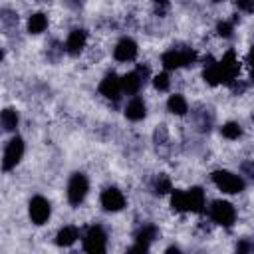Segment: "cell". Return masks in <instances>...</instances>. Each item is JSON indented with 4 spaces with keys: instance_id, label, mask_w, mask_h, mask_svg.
<instances>
[{
    "instance_id": "26",
    "label": "cell",
    "mask_w": 254,
    "mask_h": 254,
    "mask_svg": "<svg viewBox=\"0 0 254 254\" xmlns=\"http://www.w3.org/2000/svg\"><path fill=\"white\" fill-rule=\"evenodd\" d=\"M216 32H218L222 38H228V36L232 34V22H220V24L216 26Z\"/></svg>"
},
{
    "instance_id": "22",
    "label": "cell",
    "mask_w": 254,
    "mask_h": 254,
    "mask_svg": "<svg viewBox=\"0 0 254 254\" xmlns=\"http://www.w3.org/2000/svg\"><path fill=\"white\" fill-rule=\"evenodd\" d=\"M18 125V113L14 109H4L2 111V127L4 131H14Z\"/></svg>"
},
{
    "instance_id": "16",
    "label": "cell",
    "mask_w": 254,
    "mask_h": 254,
    "mask_svg": "<svg viewBox=\"0 0 254 254\" xmlns=\"http://www.w3.org/2000/svg\"><path fill=\"white\" fill-rule=\"evenodd\" d=\"M155 234H157V230H155L153 226L141 228V230L137 232V246H133L131 250H133V252H135V250H147L149 244H151V240L155 238Z\"/></svg>"
},
{
    "instance_id": "5",
    "label": "cell",
    "mask_w": 254,
    "mask_h": 254,
    "mask_svg": "<svg viewBox=\"0 0 254 254\" xmlns=\"http://www.w3.org/2000/svg\"><path fill=\"white\" fill-rule=\"evenodd\" d=\"M22 155H24V141H22L20 137L10 139V141H8V145H6V149H4L2 169H4V171H12V169L20 163Z\"/></svg>"
},
{
    "instance_id": "8",
    "label": "cell",
    "mask_w": 254,
    "mask_h": 254,
    "mask_svg": "<svg viewBox=\"0 0 254 254\" xmlns=\"http://www.w3.org/2000/svg\"><path fill=\"white\" fill-rule=\"evenodd\" d=\"M101 206L109 212H117L125 206V196L121 194V190H117L115 187H109L101 192Z\"/></svg>"
},
{
    "instance_id": "14",
    "label": "cell",
    "mask_w": 254,
    "mask_h": 254,
    "mask_svg": "<svg viewBox=\"0 0 254 254\" xmlns=\"http://www.w3.org/2000/svg\"><path fill=\"white\" fill-rule=\"evenodd\" d=\"M145 113H147V109H145V101L141 97H133L125 107V117L131 121H141L145 117Z\"/></svg>"
},
{
    "instance_id": "21",
    "label": "cell",
    "mask_w": 254,
    "mask_h": 254,
    "mask_svg": "<svg viewBox=\"0 0 254 254\" xmlns=\"http://www.w3.org/2000/svg\"><path fill=\"white\" fill-rule=\"evenodd\" d=\"M171 206H173L177 212H185V210H189L187 190H173V194H171Z\"/></svg>"
},
{
    "instance_id": "29",
    "label": "cell",
    "mask_w": 254,
    "mask_h": 254,
    "mask_svg": "<svg viewBox=\"0 0 254 254\" xmlns=\"http://www.w3.org/2000/svg\"><path fill=\"white\" fill-rule=\"evenodd\" d=\"M248 64H250V69L254 71V48H252L250 54H248Z\"/></svg>"
},
{
    "instance_id": "20",
    "label": "cell",
    "mask_w": 254,
    "mask_h": 254,
    "mask_svg": "<svg viewBox=\"0 0 254 254\" xmlns=\"http://www.w3.org/2000/svg\"><path fill=\"white\" fill-rule=\"evenodd\" d=\"M167 107H169V111L175 113V115H185V113H187V99H185L183 95L175 93V95L169 97Z\"/></svg>"
},
{
    "instance_id": "28",
    "label": "cell",
    "mask_w": 254,
    "mask_h": 254,
    "mask_svg": "<svg viewBox=\"0 0 254 254\" xmlns=\"http://www.w3.org/2000/svg\"><path fill=\"white\" fill-rule=\"evenodd\" d=\"M242 171H244L248 177H252V179H254V161H248V163H244V165H242Z\"/></svg>"
},
{
    "instance_id": "9",
    "label": "cell",
    "mask_w": 254,
    "mask_h": 254,
    "mask_svg": "<svg viewBox=\"0 0 254 254\" xmlns=\"http://www.w3.org/2000/svg\"><path fill=\"white\" fill-rule=\"evenodd\" d=\"M218 65H220V69H222L224 83L234 81V77H236V75H238V71H240V64H238V60H236V54H234V52H228V54L218 62Z\"/></svg>"
},
{
    "instance_id": "31",
    "label": "cell",
    "mask_w": 254,
    "mask_h": 254,
    "mask_svg": "<svg viewBox=\"0 0 254 254\" xmlns=\"http://www.w3.org/2000/svg\"><path fill=\"white\" fill-rule=\"evenodd\" d=\"M155 2H165V0H155Z\"/></svg>"
},
{
    "instance_id": "1",
    "label": "cell",
    "mask_w": 254,
    "mask_h": 254,
    "mask_svg": "<svg viewBox=\"0 0 254 254\" xmlns=\"http://www.w3.org/2000/svg\"><path fill=\"white\" fill-rule=\"evenodd\" d=\"M196 60V54L194 50L190 48H185V50H169L163 54L161 58V64L165 69H177V67H183V65H192Z\"/></svg>"
},
{
    "instance_id": "25",
    "label": "cell",
    "mask_w": 254,
    "mask_h": 254,
    "mask_svg": "<svg viewBox=\"0 0 254 254\" xmlns=\"http://www.w3.org/2000/svg\"><path fill=\"white\" fill-rule=\"evenodd\" d=\"M153 83H155V87H157L159 91H167L171 81H169V75H167V73H159V75L153 77Z\"/></svg>"
},
{
    "instance_id": "10",
    "label": "cell",
    "mask_w": 254,
    "mask_h": 254,
    "mask_svg": "<svg viewBox=\"0 0 254 254\" xmlns=\"http://www.w3.org/2000/svg\"><path fill=\"white\" fill-rule=\"evenodd\" d=\"M121 91H123L121 89V79L115 73H107L99 83V93L107 99H117Z\"/></svg>"
},
{
    "instance_id": "23",
    "label": "cell",
    "mask_w": 254,
    "mask_h": 254,
    "mask_svg": "<svg viewBox=\"0 0 254 254\" xmlns=\"http://www.w3.org/2000/svg\"><path fill=\"white\" fill-rule=\"evenodd\" d=\"M153 189H155L157 194H165V192H169V190H171V181H169V177L159 175V177L155 179V183H153Z\"/></svg>"
},
{
    "instance_id": "33",
    "label": "cell",
    "mask_w": 254,
    "mask_h": 254,
    "mask_svg": "<svg viewBox=\"0 0 254 254\" xmlns=\"http://www.w3.org/2000/svg\"><path fill=\"white\" fill-rule=\"evenodd\" d=\"M252 77H254V71H252Z\"/></svg>"
},
{
    "instance_id": "6",
    "label": "cell",
    "mask_w": 254,
    "mask_h": 254,
    "mask_svg": "<svg viewBox=\"0 0 254 254\" xmlns=\"http://www.w3.org/2000/svg\"><path fill=\"white\" fill-rule=\"evenodd\" d=\"M83 250L91 254L105 252V232L101 226H91L83 238Z\"/></svg>"
},
{
    "instance_id": "30",
    "label": "cell",
    "mask_w": 254,
    "mask_h": 254,
    "mask_svg": "<svg viewBox=\"0 0 254 254\" xmlns=\"http://www.w3.org/2000/svg\"><path fill=\"white\" fill-rule=\"evenodd\" d=\"M252 248H254V246H252V244H246V242L238 246V250H240V252H244V250H252Z\"/></svg>"
},
{
    "instance_id": "18",
    "label": "cell",
    "mask_w": 254,
    "mask_h": 254,
    "mask_svg": "<svg viewBox=\"0 0 254 254\" xmlns=\"http://www.w3.org/2000/svg\"><path fill=\"white\" fill-rule=\"evenodd\" d=\"M202 77H204V79H206L210 85H218V83H224V77H222V69H220L218 62H216V64H210V65L204 69Z\"/></svg>"
},
{
    "instance_id": "24",
    "label": "cell",
    "mask_w": 254,
    "mask_h": 254,
    "mask_svg": "<svg viewBox=\"0 0 254 254\" xmlns=\"http://www.w3.org/2000/svg\"><path fill=\"white\" fill-rule=\"evenodd\" d=\"M240 135H242V129H240L238 123H226V125H222V137H226V139H238Z\"/></svg>"
},
{
    "instance_id": "7",
    "label": "cell",
    "mask_w": 254,
    "mask_h": 254,
    "mask_svg": "<svg viewBox=\"0 0 254 254\" xmlns=\"http://www.w3.org/2000/svg\"><path fill=\"white\" fill-rule=\"evenodd\" d=\"M50 212H52L50 202H48L44 196H34V198L30 200V218H32V222L44 224V222L50 218Z\"/></svg>"
},
{
    "instance_id": "11",
    "label": "cell",
    "mask_w": 254,
    "mask_h": 254,
    "mask_svg": "<svg viewBox=\"0 0 254 254\" xmlns=\"http://www.w3.org/2000/svg\"><path fill=\"white\" fill-rule=\"evenodd\" d=\"M113 56H115V60H119V62H131V60H135V56H137V44H135L131 38L119 40L117 46H115V50H113Z\"/></svg>"
},
{
    "instance_id": "27",
    "label": "cell",
    "mask_w": 254,
    "mask_h": 254,
    "mask_svg": "<svg viewBox=\"0 0 254 254\" xmlns=\"http://www.w3.org/2000/svg\"><path fill=\"white\" fill-rule=\"evenodd\" d=\"M238 8L244 10V12H252L254 10V0H236Z\"/></svg>"
},
{
    "instance_id": "15",
    "label": "cell",
    "mask_w": 254,
    "mask_h": 254,
    "mask_svg": "<svg viewBox=\"0 0 254 254\" xmlns=\"http://www.w3.org/2000/svg\"><path fill=\"white\" fill-rule=\"evenodd\" d=\"M187 200H189V210L190 212H200L204 208V192L198 187H192L187 190Z\"/></svg>"
},
{
    "instance_id": "12",
    "label": "cell",
    "mask_w": 254,
    "mask_h": 254,
    "mask_svg": "<svg viewBox=\"0 0 254 254\" xmlns=\"http://www.w3.org/2000/svg\"><path fill=\"white\" fill-rule=\"evenodd\" d=\"M147 73V69H137V71H129V73H125L123 77H121V89L125 91V93H137L139 91V87H141V83H143V75Z\"/></svg>"
},
{
    "instance_id": "17",
    "label": "cell",
    "mask_w": 254,
    "mask_h": 254,
    "mask_svg": "<svg viewBox=\"0 0 254 254\" xmlns=\"http://www.w3.org/2000/svg\"><path fill=\"white\" fill-rule=\"evenodd\" d=\"M75 240H77V228L75 226H64L56 236L58 246H71Z\"/></svg>"
},
{
    "instance_id": "32",
    "label": "cell",
    "mask_w": 254,
    "mask_h": 254,
    "mask_svg": "<svg viewBox=\"0 0 254 254\" xmlns=\"http://www.w3.org/2000/svg\"><path fill=\"white\" fill-rule=\"evenodd\" d=\"M214 2H222V0H214Z\"/></svg>"
},
{
    "instance_id": "4",
    "label": "cell",
    "mask_w": 254,
    "mask_h": 254,
    "mask_svg": "<svg viewBox=\"0 0 254 254\" xmlns=\"http://www.w3.org/2000/svg\"><path fill=\"white\" fill-rule=\"evenodd\" d=\"M87 189H89V185H87L85 175L75 173V175L69 179V183H67V200H69V204L77 206V204L85 198Z\"/></svg>"
},
{
    "instance_id": "2",
    "label": "cell",
    "mask_w": 254,
    "mask_h": 254,
    "mask_svg": "<svg viewBox=\"0 0 254 254\" xmlns=\"http://www.w3.org/2000/svg\"><path fill=\"white\" fill-rule=\"evenodd\" d=\"M212 183L222 192H228V194H236V192L244 190V181L238 175L228 173V171H214L212 173Z\"/></svg>"
},
{
    "instance_id": "13",
    "label": "cell",
    "mask_w": 254,
    "mask_h": 254,
    "mask_svg": "<svg viewBox=\"0 0 254 254\" xmlns=\"http://www.w3.org/2000/svg\"><path fill=\"white\" fill-rule=\"evenodd\" d=\"M85 40H87V34H85L83 30H71L69 36H67V40H65V50H67V54L77 56V54L83 50Z\"/></svg>"
},
{
    "instance_id": "19",
    "label": "cell",
    "mask_w": 254,
    "mask_h": 254,
    "mask_svg": "<svg viewBox=\"0 0 254 254\" xmlns=\"http://www.w3.org/2000/svg\"><path fill=\"white\" fill-rule=\"evenodd\" d=\"M46 26H48V20H46V16L42 12L32 14L30 20H28V32L30 34H40V32L46 30Z\"/></svg>"
},
{
    "instance_id": "3",
    "label": "cell",
    "mask_w": 254,
    "mask_h": 254,
    "mask_svg": "<svg viewBox=\"0 0 254 254\" xmlns=\"http://www.w3.org/2000/svg\"><path fill=\"white\" fill-rule=\"evenodd\" d=\"M210 216L220 226H232L234 224V218H236V210L226 200H214L212 206H210Z\"/></svg>"
}]
</instances>
